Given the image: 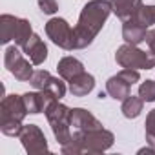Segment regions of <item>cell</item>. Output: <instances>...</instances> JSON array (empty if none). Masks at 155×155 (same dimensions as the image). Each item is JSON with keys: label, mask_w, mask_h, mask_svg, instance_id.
Here are the masks:
<instances>
[{"label": "cell", "mask_w": 155, "mask_h": 155, "mask_svg": "<svg viewBox=\"0 0 155 155\" xmlns=\"http://www.w3.org/2000/svg\"><path fill=\"white\" fill-rule=\"evenodd\" d=\"M110 13H113L111 11V0H90L82 8V11L79 15V22L73 28L77 49H84L95 40L99 31L104 28Z\"/></svg>", "instance_id": "obj_1"}, {"label": "cell", "mask_w": 155, "mask_h": 155, "mask_svg": "<svg viewBox=\"0 0 155 155\" xmlns=\"http://www.w3.org/2000/svg\"><path fill=\"white\" fill-rule=\"evenodd\" d=\"M26 115L28 110L22 95H6L0 102V130L2 133L9 137H18L24 128L22 120L26 119Z\"/></svg>", "instance_id": "obj_2"}, {"label": "cell", "mask_w": 155, "mask_h": 155, "mask_svg": "<svg viewBox=\"0 0 155 155\" xmlns=\"http://www.w3.org/2000/svg\"><path fill=\"white\" fill-rule=\"evenodd\" d=\"M44 113H46V119L51 126V131H53L57 142L60 146L66 144L73 135V131H71V113H73V110L60 104L58 101H53L46 108Z\"/></svg>", "instance_id": "obj_3"}, {"label": "cell", "mask_w": 155, "mask_h": 155, "mask_svg": "<svg viewBox=\"0 0 155 155\" xmlns=\"http://www.w3.org/2000/svg\"><path fill=\"white\" fill-rule=\"evenodd\" d=\"M0 29H2V35H0V42L2 44H8L11 40H15L17 46H24L31 35H33V29H31V22L26 20V18H18L15 15H8L4 13L0 17Z\"/></svg>", "instance_id": "obj_4"}, {"label": "cell", "mask_w": 155, "mask_h": 155, "mask_svg": "<svg viewBox=\"0 0 155 155\" xmlns=\"http://www.w3.org/2000/svg\"><path fill=\"white\" fill-rule=\"evenodd\" d=\"M115 60L120 68L131 69H151L155 68V55L151 51H142L133 44H124L117 49Z\"/></svg>", "instance_id": "obj_5"}, {"label": "cell", "mask_w": 155, "mask_h": 155, "mask_svg": "<svg viewBox=\"0 0 155 155\" xmlns=\"http://www.w3.org/2000/svg\"><path fill=\"white\" fill-rule=\"evenodd\" d=\"M71 137L79 140L81 150L86 153H102V151L110 150L113 146V140H115V135L104 128L88 130L84 133H73Z\"/></svg>", "instance_id": "obj_6"}, {"label": "cell", "mask_w": 155, "mask_h": 155, "mask_svg": "<svg viewBox=\"0 0 155 155\" xmlns=\"http://www.w3.org/2000/svg\"><path fill=\"white\" fill-rule=\"evenodd\" d=\"M140 75L139 69H131V68H122L117 75L110 77L106 82V91L111 99L115 101H124L126 97H130V90L135 82H139Z\"/></svg>", "instance_id": "obj_7"}, {"label": "cell", "mask_w": 155, "mask_h": 155, "mask_svg": "<svg viewBox=\"0 0 155 155\" xmlns=\"http://www.w3.org/2000/svg\"><path fill=\"white\" fill-rule=\"evenodd\" d=\"M46 35L48 38L57 44L58 48L71 51L77 49V40H75V29H71V26L64 20V18H49L46 22Z\"/></svg>", "instance_id": "obj_8"}, {"label": "cell", "mask_w": 155, "mask_h": 155, "mask_svg": "<svg viewBox=\"0 0 155 155\" xmlns=\"http://www.w3.org/2000/svg\"><path fill=\"white\" fill-rule=\"evenodd\" d=\"M4 64L8 68V71L15 77L17 81L20 82H29L31 77H33V68L31 64L22 57V53L18 51L17 44L15 46H9L6 48V53H4Z\"/></svg>", "instance_id": "obj_9"}, {"label": "cell", "mask_w": 155, "mask_h": 155, "mask_svg": "<svg viewBox=\"0 0 155 155\" xmlns=\"http://www.w3.org/2000/svg\"><path fill=\"white\" fill-rule=\"evenodd\" d=\"M24 150L31 155H37V153H46L49 151L48 148V140H46V135L42 133V130L37 126V124H26L18 135Z\"/></svg>", "instance_id": "obj_10"}, {"label": "cell", "mask_w": 155, "mask_h": 155, "mask_svg": "<svg viewBox=\"0 0 155 155\" xmlns=\"http://www.w3.org/2000/svg\"><path fill=\"white\" fill-rule=\"evenodd\" d=\"M29 84H31L35 90H48V91H51L58 101L66 95V84H64L60 79L53 77V75H51L49 71H46V69L35 71L33 77H31V81H29Z\"/></svg>", "instance_id": "obj_11"}, {"label": "cell", "mask_w": 155, "mask_h": 155, "mask_svg": "<svg viewBox=\"0 0 155 155\" xmlns=\"http://www.w3.org/2000/svg\"><path fill=\"white\" fill-rule=\"evenodd\" d=\"M24 99V104H26V110L28 113L31 115H37V113H42L46 111V108L53 102V101H58L51 91L48 90H37V91H28L22 95Z\"/></svg>", "instance_id": "obj_12"}, {"label": "cell", "mask_w": 155, "mask_h": 155, "mask_svg": "<svg viewBox=\"0 0 155 155\" xmlns=\"http://www.w3.org/2000/svg\"><path fill=\"white\" fill-rule=\"evenodd\" d=\"M95 128H102V124L91 111L84 108H73V113H71V131L73 133H84Z\"/></svg>", "instance_id": "obj_13"}, {"label": "cell", "mask_w": 155, "mask_h": 155, "mask_svg": "<svg viewBox=\"0 0 155 155\" xmlns=\"http://www.w3.org/2000/svg\"><path fill=\"white\" fill-rule=\"evenodd\" d=\"M22 49H24V53L29 57V60H31V64H35V66H40V64H44V60L48 58V46L44 44V40L38 37V35H31V38L22 46Z\"/></svg>", "instance_id": "obj_14"}, {"label": "cell", "mask_w": 155, "mask_h": 155, "mask_svg": "<svg viewBox=\"0 0 155 155\" xmlns=\"http://www.w3.org/2000/svg\"><path fill=\"white\" fill-rule=\"evenodd\" d=\"M146 35H148V28H144L142 24H139L133 18H130L122 24V38L126 40V44L139 46L140 42L146 40Z\"/></svg>", "instance_id": "obj_15"}, {"label": "cell", "mask_w": 155, "mask_h": 155, "mask_svg": "<svg viewBox=\"0 0 155 155\" xmlns=\"http://www.w3.org/2000/svg\"><path fill=\"white\" fill-rule=\"evenodd\" d=\"M57 71L60 75V79L69 82L71 79H75L77 75L84 73V64L79 58H75V57H62L58 60V64H57Z\"/></svg>", "instance_id": "obj_16"}, {"label": "cell", "mask_w": 155, "mask_h": 155, "mask_svg": "<svg viewBox=\"0 0 155 155\" xmlns=\"http://www.w3.org/2000/svg\"><path fill=\"white\" fill-rule=\"evenodd\" d=\"M93 88H95V77L86 71L69 81V91L73 97H86Z\"/></svg>", "instance_id": "obj_17"}, {"label": "cell", "mask_w": 155, "mask_h": 155, "mask_svg": "<svg viewBox=\"0 0 155 155\" xmlns=\"http://www.w3.org/2000/svg\"><path fill=\"white\" fill-rule=\"evenodd\" d=\"M142 0H111V11L122 20H130L135 17V13L140 9Z\"/></svg>", "instance_id": "obj_18"}, {"label": "cell", "mask_w": 155, "mask_h": 155, "mask_svg": "<svg viewBox=\"0 0 155 155\" xmlns=\"http://www.w3.org/2000/svg\"><path fill=\"white\" fill-rule=\"evenodd\" d=\"M142 108H144V101H142L140 97L130 95V97H126V99L122 101L120 111H122V115H124L126 119H137V117L140 115Z\"/></svg>", "instance_id": "obj_19"}, {"label": "cell", "mask_w": 155, "mask_h": 155, "mask_svg": "<svg viewBox=\"0 0 155 155\" xmlns=\"http://www.w3.org/2000/svg\"><path fill=\"white\" fill-rule=\"evenodd\" d=\"M133 20H137L139 24H142L144 28H150L155 24V6H140V9L135 13Z\"/></svg>", "instance_id": "obj_20"}, {"label": "cell", "mask_w": 155, "mask_h": 155, "mask_svg": "<svg viewBox=\"0 0 155 155\" xmlns=\"http://www.w3.org/2000/svg\"><path fill=\"white\" fill-rule=\"evenodd\" d=\"M139 97L144 102H153L155 101V81H146L139 86Z\"/></svg>", "instance_id": "obj_21"}, {"label": "cell", "mask_w": 155, "mask_h": 155, "mask_svg": "<svg viewBox=\"0 0 155 155\" xmlns=\"http://www.w3.org/2000/svg\"><path fill=\"white\" fill-rule=\"evenodd\" d=\"M144 131H146V142L153 146L155 142V110H151L146 117V124H144Z\"/></svg>", "instance_id": "obj_22"}, {"label": "cell", "mask_w": 155, "mask_h": 155, "mask_svg": "<svg viewBox=\"0 0 155 155\" xmlns=\"http://www.w3.org/2000/svg\"><path fill=\"white\" fill-rule=\"evenodd\" d=\"M38 8L44 15H55L58 11V2L57 0H37Z\"/></svg>", "instance_id": "obj_23"}, {"label": "cell", "mask_w": 155, "mask_h": 155, "mask_svg": "<svg viewBox=\"0 0 155 155\" xmlns=\"http://www.w3.org/2000/svg\"><path fill=\"white\" fill-rule=\"evenodd\" d=\"M146 44L150 48V51L155 55V29H150L148 35H146Z\"/></svg>", "instance_id": "obj_24"}, {"label": "cell", "mask_w": 155, "mask_h": 155, "mask_svg": "<svg viewBox=\"0 0 155 155\" xmlns=\"http://www.w3.org/2000/svg\"><path fill=\"white\" fill-rule=\"evenodd\" d=\"M153 148H155V142H153Z\"/></svg>", "instance_id": "obj_25"}]
</instances>
